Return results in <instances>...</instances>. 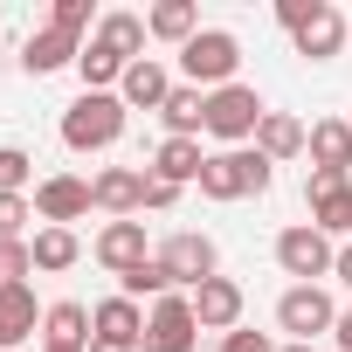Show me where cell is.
I'll list each match as a JSON object with an SVG mask.
<instances>
[{"label": "cell", "instance_id": "cell-1", "mask_svg": "<svg viewBox=\"0 0 352 352\" xmlns=\"http://www.w3.org/2000/svg\"><path fill=\"white\" fill-rule=\"evenodd\" d=\"M124 138V97L118 90H83L63 111V145L69 152H111Z\"/></svg>", "mask_w": 352, "mask_h": 352}, {"label": "cell", "instance_id": "cell-2", "mask_svg": "<svg viewBox=\"0 0 352 352\" xmlns=\"http://www.w3.org/2000/svg\"><path fill=\"white\" fill-rule=\"evenodd\" d=\"M276 166L256 152V145H235V152H208L201 166V194L208 201H249V194H270Z\"/></svg>", "mask_w": 352, "mask_h": 352}, {"label": "cell", "instance_id": "cell-3", "mask_svg": "<svg viewBox=\"0 0 352 352\" xmlns=\"http://www.w3.org/2000/svg\"><path fill=\"white\" fill-rule=\"evenodd\" d=\"M180 69H187L194 90H228L235 69H242V42H235L228 28H201V35L180 49Z\"/></svg>", "mask_w": 352, "mask_h": 352}, {"label": "cell", "instance_id": "cell-4", "mask_svg": "<svg viewBox=\"0 0 352 352\" xmlns=\"http://www.w3.org/2000/svg\"><path fill=\"white\" fill-rule=\"evenodd\" d=\"M159 263H166L173 290H201L208 276H221V249H214V235H201V228H173V235L159 242Z\"/></svg>", "mask_w": 352, "mask_h": 352}, {"label": "cell", "instance_id": "cell-5", "mask_svg": "<svg viewBox=\"0 0 352 352\" xmlns=\"http://www.w3.org/2000/svg\"><path fill=\"white\" fill-rule=\"evenodd\" d=\"M270 118V104L249 90V83H228V90H208V131L235 152V145H249L256 138V124Z\"/></svg>", "mask_w": 352, "mask_h": 352}, {"label": "cell", "instance_id": "cell-6", "mask_svg": "<svg viewBox=\"0 0 352 352\" xmlns=\"http://www.w3.org/2000/svg\"><path fill=\"white\" fill-rule=\"evenodd\" d=\"M194 338H201L194 297L173 290V297H159V304L145 311V338H138V352H194Z\"/></svg>", "mask_w": 352, "mask_h": 352}, {"label": "cell", "instance_id": "cell-7", "mask_svg": "<svg viewBox=\"0 0 352 352\" xmlns=\"http://www.w3.org/2000/svg\"><path fill=\"white\" fill-rule=\"evenodd\" d=\"M338 324V304L318 290V283H290L283 297H276V331H290L297 345H311L318 331H331Z\"/></svg>", "mask_w": 352, "mask_h": 352}, {"label": "cell", "instance_id": "cell-8", "mask_svg": "<svg viewBox=\"0 0 352 352\" xmlns=\"http://www.w3.org/2000/svg\"><path fill=\"white\" fill-rule=\"evenodd\" d=\"M276 263H283V276L318 283V276H331L338 249H331V235H318L311 221H297V228H283V235H276Z\"/></svg>", "mask_w": 352, "mask_h": 352}, {"label": "cell", "instance_id": "cell-9", "mask_svg": "<svg viewBox=\"0 0 352 352\" xmlns=\"http://www.w3.org/2000/svg\"><path fill=\"white\" fill-rule=\"evenodd\" d=\"M304 208L318 235H352V180L345 173H311L304 180Z\"/></svg>", "mask_w": 352, "mask_h": 352}, {"label": "cell", "instance_id": "cell-10", "mask_svg": "<svg viewBox=\"0 0 352 352\" xmlns=\"http://www.w3.org/2000/svg\"><path fill=\"white\" fill-rule=\"evenodd\" d=\"M97 201H90V180H76V173H49V180H35V214L42 228H69L83 221Z\"/></svg>", "mask_w": 352, "mask_h": 352}, {"label": "cell", "instance_id": "cell-11", "mask_svg": "<svg viewBox=\"0 0 352 352\" xmlns=\"http://www.w3.org/2000/svg\"><path fill=\"white\" fill-rule=\"evenodd\" d=\"M90 256H97L111 276H131L138 263H152V256H145V221H104L97 242H90Z\"/></svg>", "mask_w": 352, "mask_h": 352}, {"label": "cell", "instance_id": "cell-12", "mask_svg": "<svg viewBox=\"0 0 352 352\" xmlns=\"http://www.w3.org/2000/svg\"><path fill=\"white\" fill-rule=\"evenodd\" d=\"M187 297H194L201 331H221V338H228V331L242 324V283H235V276H208V283H201V290H187Z\"/></svg>", "mask_w": 352, "mask_h": 352}, {"label": "cell", "instance_id": "cell-13", "mask_svg": "<svg viewBox=\"0 0 352 352\" xmlns=\"http://www.w3.org/2000/svg\"><path fill=\"white\" fill-rule=\"evenodd\" d=\"M90 201H97L104 214L131 221V214L145 208V173H138V166H104L97 180H90Z\"/></svg>", "mask_w": 352, "mask_h": 352}, {"label": "cell", "instance_id": "cell-14", "mask_svg": "<svg viewBox=\"0 0 352 352\" xmlns=\"http://www.w3.org/2000/svg\"><path fill=\"white\" fill-rule=\"evenodd\" d=\"M118 97H124V111H159V104L173 97V69H166L159 56H138V63L124 69Z\"/></svg>", "mask_w": 352, "mask_h": 352}, {"label": "cell", "instance_id": "cell-15", "mask_svg": "<svg viewBox=\"0 0 352 352\" xmlns=\"http://www.w3.org/2000/svg\"><path fill=\"white\" fill-rule=\"evenodd\" d=\"M304 152H311V173H352V118H318Z\"/></svg>", "mask_w": 352, "mask_h": 352}, {"label": "cell", "instance_id": "cell-16", "mask_svg": "<svg viewBox=\"0 0 352 352\" xmlns=\"http://www.w3.org/2000/svg\"><path fill=\"white\" fill-rule=\"evenodd\" d=\"M201 166H208L201 138H159V145H152V166H145V173H152V180H173V187H187V180L201 187Z\"/></svg>", "mask_w": 352, "mask_h": 352}, {"label": "cell", "instance_id": "cell-17", "mask_svg": "<svg viewBox=\"0 0 352 352\" xmlns=\"http://www.w3.org/2000/svg\"><path fill=\"white\" fill-rule=\"evenodd\" d=\"M76 56H83V35L35 28V35H28V49H21V69H28V76H56V69H69Z\"/></svg>", "mask_w": 352, "mask_h": 352}, {"label": "cell", "instance_id": "cell-18", "mask_svg": "<svg viewBox=\"0 0 352 352\" xmlns=\"http://www.w3.org/2000/svg\"><path fill=\"white\" fill-rule=\"evenodd\" d=\"M290 42H297V56H304V63H331V56L345 49V14L324 0V8H318V14H311V21L290 35Z\"/></svg>", "mask_w": 352, "mask_h": 352}, {"label": "cell", "instance_id": "cell-19", "mask_svg": "<svg viewBox=\"0 0 352 352\" xmlns=\"http://www.w3.org/2000/svg\"><path fill=\"white\" fill-rule=\"evenodd\" d=\"M159 118H166V138H201L208 131V90L173 83V97L159 104Z\"/></svg>", "mask_w": 352, "mask_h": 352}, {"label": "cell", "instance_id": "cell-20", "mask_svg": "<svg viewBox=\"0 0 352 352\" xmlns=\"http://www.w3.org/2000/svg\"><path fill=\"white\" fill-rule=\"evenodd\" d=\"M90 338H124V345H138V338H145V311L118 290V297H104V304L90 311Z\"/></svg>", "mask_w": 352, "mask_h": 352}, {"label": "cell", "instance_id": "cell-21", "mask_svg": "<svg viewBox=\"0 0 352 352\" xmlns=\"http://www.w3.org/2000/svg\"><path fill=\"white\" fill-rule=\"evenodd\" d=\"M42 345H69V352H83V345H90V304H76V297L49 304V311H42Z\"/></svg>", "mask_w": 352, "mask_h": 352}, {"label": "cell", "instance_id": "cell-22", "mask_svg": "<svg viewBox=\"0 0 352 352\" xmlns=\"http://www.w3.org/2000/svg\"><path fill=\"white\" fill-rule=\"evenodd\" d=\"M304 138H311V131H304V124H297L290 111H270V118L256 124V152H263L270 166H283V159H297V152H304Z\"/></svg>", "mask_w": 352, "mask_h": 352}, {"label": "cell", "instance_id": "cell-23", "mask_svg": "<svg viewBox=\"0 0 352 352\" xmlns=\"http://www.w3.org/2000/svg\"><path fill=\"white\" fill-rule=\"evenodd\" d=\"M145 28H152V42H194L201 35V8H194V0H159V8L145 14Z\"/></svg>", "mask_w": 352, "mask_h": 352}, {"label": "cell", "instance_id": "cell-24", "mask_svg": "<svg viewBox=\"0 0 352 352\" xmlns=\"http://www.w3.org/2000/svg\"><path fill=\"white\" fill-rule=\"evenodd\" d=\"M145 35H152L145 14H104V21H97V42H104L118 63H138V56H145Z\"/></svg>", "mask_w": 352, "mask_h": 352}, {"label": "cell", "instance_id": "cell-25", "mask_svg": "<svg viewBox=\"0 0 352 352\" xmlns=\"http://www.w3.org/2000/svg\"><path fill=\"white\" fill-rule=\"evenodd\" d=\"M35 324H42V311H35V290H28V283L0 290V345H21Z\"/></svg>", "mask_w": 352, "mask_h": 352}, {"label": "cell", "instance_id": "cell-26", "mask_svg": "<svg viewBox=\"0 0 352 352\" xmlns=\"http://www.w3.org/2000/svg\"><path fill=\"white\" fill-rule=\"evenodd\" d=\"M28 249H35V270H42V276H56V270H69V263L83 256L76 228H35V242H28Z\"/></svg>", "mask_w": 352, "mask_h": 352}, {"label": "cell", "instance_id": "cell-27", "mask_svg": "<svg viewBox=\"0 0 352 352\" xmlns=\"http://www.w3.org/2000/svg\"><path fill=\"white\" fill-rule=\"evenodd\" d=\"M124 69H131V63H118L104 42H83V56H76V76H83V90H118V83H124Z\"/></svg>", "mask_w": 352, "mask_h": 352}, {"label": "cell", "instance_id": "cell-28", "mask_svg": "<svg viewBox=\"0 0 352 352\" xmlns=\"http://www.w3.org/2000/svg\"><path fill=\"white\" fill-rule=\"evenodd\" d=\"M118 290H124L131 304H138V297H152V304H159V297H173V276H166V263L152 256V263H138L131 276H118Z\"/></svg>", "mask_w": 352, "mask_h": 352}, {"label": "cell", "instance_id": "cell-29", "mask_svg": "<svg viewBox=\"0 0 352 352\" xmlns=\"http://www.w3.org/2000/svg\"><path fill=\"white\" fill-rule=\"evenodd\" d=\"M28 180H35V159L21 145H0V194H28Z\"/></svg>", "mask_w": 352, "mask_h": 352}, {"label": "cell", "instance_id": "cell-30", "mask_svg": "<svg viewBox=\"0 0 352 352\" xmlns=\"http://www.w3.org/2000/svg\"><path fill=\"white\" fill-rule=\"evenodd\" d=\"M35 276V249L28 242H0V290H14Z\"/></svg>", "mask_w": 352, "mask_h": 352}, {"label": "cell", "instance_id": "cell-31", "mask_svg": "<svg viewBox=\"0 0 352 352\" xmlns=\"http://www.w3.org/2000/svg\"><path fill=\"white\" fill-rule=\"evenodd\" d=\"M28 221H35V201L28 194H0V242H21Z\"/></svg>", "mask_w": 352, "mask_h": 352}, {"label": "cell", "instance_id": "cell-32", "mask_svg": "<svg viewBox=\"0 0 352 352\" xmlns=\"http://www.w3.org/2000/svg\"><path fill=\"white\" fill-rule=\"evenodd\" d=\"M49 28L83 35V28H90V0H56V8H49Z\"/></svg>", "mask_w": 352, "mask_h": 352}, {"label": "cell", "instance_id": "cell-33", "mask_svg": "<svg viewBox=\"0 0 352 352\" xmlns=\"http://www.w3.org/2000/svg\"><path fill=\"white\" fill-rule=\"evenodd\" d=\"M318 8H324V0H276V21H283V28L297 35V28H304V21H311Z\"/></svg>", "mask_w": 352, "mask_h": 352}, {"label": "cell", "instance_id": "cell-34", "mask_svg": "<svg viewBox=\"0 0 352 352\" xmlns=\"http://www.w3.org/2000/svg\"><path fill=\"white\" fill-rule=\"evenodd\" d=\"M173 201H180V187H173V180H152V173H145V208H152V214H166Z\"/></svg>", "mask_w": 352, "mask_h": 352}, {"label": "cell", "instance_id": "cell-35", "mask_svg": "<svg viewBox=\"0 0 352 352\" xmlns=\"http://www.w3.org/2000/svg\"><path fill=\"white\" fill-rule=\"evenodd\" d=\"M221 352H276V345H270L263 331H242V324H235V331L221 338Z\"/></svg>", "mask_w": 352, "mask_h": 352}, {"label": "cell", "instance_id": "cell-36", "mask_svg": "<svg viewBox=\"0 0 352 352\" xmlns=\"http://www.w3.org/2000/svg\"><path fill=\"white\" fill-rule=\"evenodd\" d=\"M331 338H338V352H352V311H338V324H331Z\"/></svg>", "mask_w": 352, "mask_h": 352}, {"label": "cell", "instance_id": "cell-37", "mask_svg": "<svg viewBox=\"0 0 352 352\" xmlns=\"http://www.w3.org/2000/svg\"><path fill=\"white\" fill-rule=\"evenodd\" d=\"M83 352H138V345H124V338H90Z\"/></svg>", "mask_w": 352, "mask_h": 352}, {"label": "cell", "instance_id": "cell-38", "mask_svg": "<svg viewBox=\"0 0 352 352\" xmlns=\"http://www.w3.org/2000/svg\"><path fill=\"white\" fill-rule=\"evenodd\" d=\"M331 276H338V283H352V242L338 249V263H331Z\"/></svg>", "mask_w": 352, "mask_h": 352}, {"label": "cell", "instance_id": "cell-39", "mask_svg": "<svg viewBox=\"0 0 352 352\" xmlns=\"http://www.w3.org/2000/svg\"><path fill=\"white\" fill-rule=\"evenodd\" d=\"M276 352H311V345H297V338H290V345H276Z\"/></svg>", "mask_w": 352, "mask_h": 352}, {"label": "cell", "instance_id": "cell-40", "mask_svg": "<svg viewBox=\"0 0 352 352\" xmlns=\"http://www.w3.org/2000/svg\"><path fill=\"white\" fill-rule=\"evenodd\" d=\"M42 352H69V345H42Z\"/></svg>", "mask_w": 352, "mask_h": 352}]
</instances>
